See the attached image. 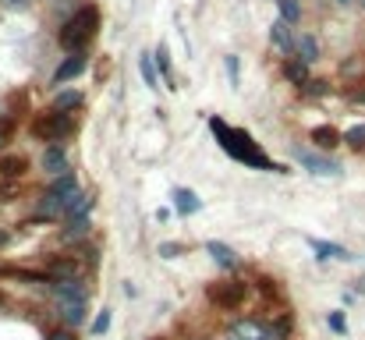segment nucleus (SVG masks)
<instances>
[{
	"mask_svg": "<svg viewBox=\"0 0 365 340\" xmlns=\"http://www.w3.org/2000/svg\"><path fill=\"white\" fill-rule=\"evenodd\" d=\"M68 131H71V113L50 110V113H43V117H36V120H32V135H36V138H43V142H50V145H57Z\"/></svg>",
	"mask_w": 365,
	"mask_h": 340,
	"instance_id": "obj_3",
	"label": "nucleus"
},
{
	"mask_svg": "<svg viewBox=\"0 0 365 340\" xmlns=\"http://www.w3.org/2000/svg\"><path fill=\"white\" fill-rule=\"evenodd\" d=\"M235 334H238V337H245V340H273V337H269V330H266L262 323H252V319L238 323V326H235Z\"/></svg>",
	"mask_w": 365,
	"mask_h": 340,
	"instance_id": "obj_19",
	"label": "nucleus"
},
{
	"mask_svg": "<svg viewBox=\"0 0 365 340\" xmlns=\"http://www.w3.org/2000/svg\"><path fill=\"white\" fill-rule=\"evenodd\" d=\"M344 142H351V145H365V128H355V131H348V135H344Z\"/></svg>",
	"mask_w": 365,
	"mask_h": 340,
	"instance_id": "obj_30",
	"label": "nucleus"
},
{
	"mask_svg": "<svg viewBox=\"0 0 365 340\" xmlns=\"http://www.w3.org/2000/svg\"><path fill=\"white\" fill-rule=\"evenodd\" d=\"M294 160L309 170V174H319V177H337L344 167L334 160V156H323V153H312V149H305V145H298L294 149Z\"/></svg>",
	"mask_w": 365,
	"mask_h": 340,
	"instance_id": "obj_4",
	"label": "nucleus"
},
{
	"mask_svg": "<svg viewBox=\"0 0 365 340\" xmlns=\"http://www.w3.org/2000/svg\"><path fill=\"white\" fill-rule=\"evenodd\" d=\"M46 192H50V195H57V199H71V195H75V192H82V188H78L75 174L68 170V174H57V177L50 181V188H46Z\"/></svg>",
	"mask_w": 365,
	"mask_h": 340,
	"instance_id": "obj_14",
	"label": "nucleus"
},
{
	"mask_svg": "<svg viewBox=\"0 0 365 340\" xmlns=\"http://www.w3.org/2000/svg\"><path fill=\"white\" fill-rule=\"evenodd\" d=\"M50 294L57 298V305L86 302V284H82V277H71V280H50Z\"/></svg>",
	"mask_w": 365,
	"mask_h": 340,
	"instance_id": "obj_5",
	"label": "nucleus"
},
{
	"mask_svg": "<svg viewBox=\"0 0 365 340\" xmlns=\"http://www.w3.org/2000/svg\"><path fill=\"white\" fill-rule=\"evenodd\" d=\"M96 25H100V14H96V7H82V11H75L64 25H61V32H57V43L68 50V53H82L89 43H93V36H96Z\"/></svg>",
	"mask_w": 365,
	"mask_h": 340,
	"instance_id": "obj_1",
	"label": "nucleus"
},
{
	"mask_svg": "<svg viewBox=\"0 0 365 340\" xmlns=\"http://www.w3.org/2000/svg\"><path fill=\"white\" fill-rule=\"evenodd\" d=\"M82 107V93H75V89H61L57 96H53V110L57 113H71Z\"/></svg>",
	"mask_w": 365,
	"mask_h": 340,
	"instance_id": "obj_18",
	"label": "nucleus"
},
{
	"mask_svg": "<svg viewBox=\"0 0 365 340\" xmlns=\"http://www.w3.org/2000/svg\"><path fill=\"white\" fill-rule=\"evenodd\" d=\"M294 57H298L302 64H316V61H319V43H316L312 32H302V36L294 39Z\"/></svg>",
	"mask_w": 365,
	"mask_h": 340,
	"instance_id": "obj_12",
	"label": "nucleus"
},
{
	"mask_svg": "<svg viewBox=\"0 0 365 340\" xmlns=\"http://www.w3.org/2000/svg\"><path fill=\"white\" fill-rule=\"evenodd\" d=\"M269 36H273V43L284 50V53H294V32H291V25L287 21H273V29H269Z\"/></svg>",
	"mask_w": 365,
	"mask_h": 340,
	"instance_id": "obj_16",
	"label": "nucleus"
},
{
	"mask_svg": "<svg viewBox=\"0 0 365 340\" xmlns=\"http://www.w3.org/2000/svg\"><path fill=\"white\" fill-rule=\"evenodd\" d=\"M89 220H68V224H64V237H86V234H89Z\"/></svg>",
	"mask_w": 365,
	"mask_h": 340,
	"instance_id": "obj_25",
	"label": "nucleus"
},
{
	"mask_svg": "<svg viewBox=\"0 0 365 340\" xmlns=\"http://www.w3.org/2000/svg\"><path fill=\"white\" fill-rule=\"evenodd\" d=\"M43 170L50 174V177H57V174H68V153H64V145L57 142V145H46L43 149Z\"/></svg>",
	"mask_w": 365,
	"mask_h": 340,
	"instance_id": "obj_9",
	"label": "nucleus"
},
{
	"mask_svg": "<svg viewBox=\"0 0 365 340\" xmlns=\"http://www.w3.org/2000/svg\"><path fill=\"white\" fill-rule=\"evenodd\" d=\"M334 4H337V7H348V4H355V0H334Z\"/></svg>",
	"mask_w": 365,
	"mask_h": 340,
	"instance_id": "obj_33",
	"label": "nucleus"
},
{
	"mask_svg": "<svg viewBox=\"0 0 365 340\" xmlns=\"http://www.w3.org/2000/svg\"><path fill=\"white\" fill-rule=\"evenodd\" d=\"M277 11H280V21H287V25H298V18H302L298 0H277Z\"/></svg>",
	"mask_w": 365,
	"mask_h": 340,
	"instance_id": "obj_21",
	"label": "nucleus"
},
{
	"mask_svg": "<svg viewBox=\"0 0 365 340\" xmlns=\"http://www.w3.org/2000/svg\"><path fill=\"white\" fill-rule=\"evenodd\" d=\"M359 4H362V7H365V0H359Z\"/></svg>",
	"mask_w": 365,
	"mask_h": 340,
	"instance_id": "obj_35",
	"label": "nucleus"
},
{
	"mask_svg": "<svg viewBox=\"0 0 365 340\" xmlns=\"http://www.w3.org/2000/svg\"><path fill=\"white\" fill-rule=\"evenodd\" d=\"M213 131L220 135V145H224V153H231V156H238L242 163H252V167H262V170H280L273 160H266V153L259 149V145H252V138L238 131V128H224L220 120H213Z\"/></svg>",
	"mask_w": 365,
	"mask_h": 340,
	"instance_id": "obj_2",
	"label": "nucleus"
},
{
	"mask_svg": "<svg viewBox=\"0 0 365 340\" xmlns=\"http://www.w3.org/2000/svg\"><path fill=\"white\" fill-rule=\"evenodd\" d=\"M174 210H178L181 217H192V213L202 210V199H199L192 188H174Z\"/></svg>",
	"mask_w": 365,
	"mask_h": 340,
	"instance_id": "obj_13",
	"label": "nucleus"
},
{
	"mask_svg": "<svg viewBox=\"0 0 365 340\" xmlns=\"http://www.w3.org/2000/svg\"><path fill=\"white\" fill-rule=\"evenodd\" d=\"M138 75L145 78L149 89H163V86H160V68H156V57H153V53H142V57H138Z\"/></svg>",
	"mask_w": 365,
	"mask_h": 340,
	"instance_id": "obj_17",
	"label": "nucleus"
},
{
	"mask_svg": "<svg viewBox=\"0 0 365 340\" xmlns=\"http://www.w3.org/2000/svg\"><path fill=\"white\" fill-rule=\"evenodd\" d=\"M0 174L4 177H21L25 174V160L21 156H4L0 160Z\"/></svg>",
	"mask_w": 365,
	"mask_h": 340,
	"instance_id": "obj_22",
	"label": "nucleus"
},
{
	"mask_svg": "<svg viewBox=\"0 0 365 340\" xmlns=\"http://www.w3.org/2000/svg\"><path fill=\"white\" fill-rule=\"evenodd\" d=\"M312 142H319V145L330 149V145H337V142H344V138H341L334 128H316V131H312Z\"/></svg>",
	"mask_w": 365,
	"mask_h": 340,
	"instance_id": "obj_24",
	"label": "nucleus"
},
{
	"mask_svg": "<svg viewBox=\"0 0 365 340\" xmlns=\"http://www.w3.org/2000/svg\"><path fill=\"white\" fill-rule=\"evenodd\" d=\"M7 135H11V124H0V149H4V142H7Z\"/></svg>",
	"mask_w": 365,
	"mask_h": 340,
	"instance_id": "obj_31",
	"label": "nucleus"
},
{
	"mask_svg": "<svg viewBox=\"0 0 365 340\" xmlns=\"http://www.w3.org/2000/svg\"><path fill=\"white\" fill-rule=\"evenodd\" d=\"M206 252L213 255V262H217L220 269H238V252H235L231 244H224V241H206Z\"/></svg>",
	"mask_w": 365,
	"mask_h": 340,
	"instance_id": "obj_10",
	"label": "nucleus"
},
{
	"mask_svg": "<svg viewBox=\"0 0 365 340\" xmlns=\"http://www.w3.org/2000/svg\"><path fill=\"white\" fill-rule=\"evenodd\" d=\"M61 323L68 330H78L89 323V305L86 302H71V305H61Z\"/></svg>",
	"mask_w": 365,
	"mask_h": 340,
	"instance_id": "obj_11",
	"label": "nucleus"
},
{
	"mask_svg": "<svg viewBox=\"0 0 365 340\" xmlns=\"http://www.w3.org/2000/svg\"><path fill=\"white\" fill-rule=\"evenodd\" d=\"M227 340H245V337H238V334H231V337H227Z\"/></svg>",
	"mask_w": 365,
	"mask_h": 340,
	"instance_id": "obj_34",
	"label": "nucleus"
},
{
	"mask_svg": "<svg viewBox=\"0 0 365 340\" xmlns=\"http://www.w3.org/2000/svg\"><path fill=\"white\" fill-rule=\"evenodd\" d=\"M245 294L242 284H235V280H227V284H210V302L213 305H220V309H231V305H238Z\"/></svg>",
	"mask_w": 365,
	"mask_h": 340,
	"instance_id": "obj_6",
	"label": "nucleus"
},
{
	"mask_svg": "<svg viewBox=\"0 0 365 340\" xmlns=\"http://www.w3.org/2000/svg\"><path fill=\"white\" fill-rule=\"evenodd\" d=\"M284 75H287L291 82H298V86H309V64H302L298 57L284 64Z\"/></svg>",
	"mask_w": 365,
	"mask_h": 340,
	"instance_id": "obj_20",
	"label": "nucleus"
},
{
	"mask_svg": "<svg viewBox=\"0 0 365 340\" xmlns=\"http://www.w3.org/2000/svg\"><path fill=\"white\" fill-rule=\"evenodd\" d=\"M327 323H330V330H334V334H348V323H344V316H341V312H330V319H327Z\"/></svg>",
	"mask_w": 365,
	"mask_h": 340,
	"instance_id": "obj_27",
	"label": "nucleus"
},
{
	"mask_svg": "<svg viewBox=\"0 0 365 340\" xmlns=\"http://www.w3.org/2000/svg\"><path fill=\"white\" fill-rule=\"evenodd\" d=\"M153 57H156V68H160V78H163V82H170L167 89H174V78H170V61H167V57H170V53H167V46H160V50H156Z\"/></svg>",
	"mask_w": 365,
	"mask_h": 340,
	"instance_id": "obj_23",
	"label": "nucleus"
},
{
	"mask_svg": "<svg viewBox=\"0 0 365 340\" xmlns=\"http://www.w3.org/2000/svg\"><path fill=\"white\" fill-rule=\"evenodd\" d=\"M181 252H185L181 244H170V241H167V244H160V255H163V259H178Z\"/></svg>",
	"mask_w": 365,
	"mask_h": 340,
	"instance_id": "obj_29",
	"label": "nucleus"
},
{
	"mask_svg": "<svg viewBox=\"0 0 365 340\" xmlns=\"http://www.w3.org/2000/svg\"><path fill=\"white\" fill-rule=\"evenodd\" d=\"M50 340H75V334H71V330H64V334H53Z\"/></svg>",
	"mask_w": 365,
	"mask_h": 340,
	"instance_id": "obj_32",
	"label": "nucleus"
},
{
	"mask_svg": "<svg viewBox=\"0 0 365 340\" xmlns=\"http://www.w3.org/2000/svg\"><path fill=\"white\" fill-rule=\"evenodd\" d=\"M227 75H231V86H238V78H242V64H238V57H227Z\"/></svg>",
	"mask_w": 365,
	"mask_h": 340,
	"instance_id": "obj_28",
	"label": "nucleus"
},
{
	"mask_svg": "<svg viewBox=\"0 0 365 340\" xmlns=\"http://www.w3.org/2000/svg\"><path fill=\"white\" fill-rule=\"evenodd\" d=\"M107 330H110V312H100L96 323H93V337H103Z\"/></svg>",
	"mask_w": 365,
	"mask_h": 340,
	"instance_id": "obj_26",
	"label": "nucleus"
},
{
	"mask_svg": "<svg viewBox=\"0 0 365 340\" xmlns=\"http://www.w3.org/2000/svg\"><path fill=\"white\" fill-rule=\"evenodd\" d=\"M89 213H93V195H86V192H75L71 199H64V224L68 220H89Z\"/></svg>",
	"mask_w": 365,
	"mask_h": 340,
	"instance_id": "obj_8",
	"label": "nucleus"
},
{
	"mask_svg": "<svg viewBox=\"0 0 365 340\" xmlns=\"http://www.w3.org/2000/svg\"><path fill=\"white\" fill-rule=\"evenodd\" d=\"M86 71V57L82 53H68L61 64H57V71H53V86H68L71 78H78Z\"/></svg>",
	"mask_w": 365,
	"mask_h": 340,
	"instance_id": "obj_7",
	"label": "nucleus"
},
{
	"mask_svg": "<svg viewBox=\"0 0 365 340\" xmlns=\"http://www.w3.org/2000/svg\"><path fill=\"white\" fill-rule=\"evenodd\" d=\"M309 248H312L319 259H351L348 248H341V244H334V241H323V237H309Z\"/></svg>",
	"mask_w": 365,
	"mask_h": 340,
	"instance_id": "obj_15",
	"label": "nucleus"
}]
</instances>
